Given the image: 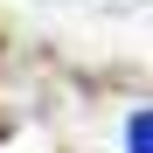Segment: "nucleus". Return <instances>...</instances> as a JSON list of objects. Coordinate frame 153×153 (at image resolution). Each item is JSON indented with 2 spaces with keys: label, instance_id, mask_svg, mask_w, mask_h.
<instances>
[{
  "label": "nucleus",
  "instance_id": "obj_1",
  "mask_svg": "<svg viewBox=\"0 0 153 153\" xmlns=\"http://www.w3.org/2000/svg\"><path fill=\"white\" fill-rule=\"evenodd\" d=\"M125 153H153V118H146V111L125 118Z\"/></svg>",
  "mask_w": 153,
  "mask_h": 153
}]
</instances>
